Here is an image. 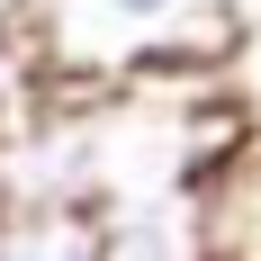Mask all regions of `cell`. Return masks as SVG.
I'll list each match as a JSON object with an SVG mask.
<instances>
[{
  "mask_svg": "<svg viewBox=\"0 0 261 261\" xmlns=\"http://www.w3.org/2000/svg\"><path fill=\"white\" fill-rule=\"evenodd\" d=\"M243 18H261V0H243Z\"/></svg>",
  "mask_w": 261,
  "mask_h": 261,
  "instance_id": "6",
  "label": "cell"
},
{
  "mask_svg": "<svg viewBox=\"0 0 261 261\" xmlns=\"http://www.w3.org/2000/svg\"><path fill=\"white\" fill-rule=\"evenodd\" d=\"M0 261H99V207H0Z\"/></svg>",
  "mask_w": 261,
  "mask_h": 261,
  "instance_id": "3",
  "label": "cell"
},
{
  "mask_svg": "<svg viewBox=\"0 0 261 261\" xmlns=\"http://www.w3.org/2000/svg\"><path fill=\"white\" fill-rule=\"evenodd\" d=\"M99 261H216V225L198 189H135L99 207Z\"/></svg>",
  "mask_w": 261,
  "mask_h": 261,
  "instance_id": "2",
  "label": "cell"
},
{
  "mask_svg": "<svg viewBox=\"0 0 261 261\" xmlns=\"http://www.w3.org/2000/svg\"><path fill=\"white\" fill-rule=\"evenodd\" d=\"M54 81L117 90V81H225L252 18L243 0H45L36 18Z\"/></svg>",
  "mask_w": 261,
  "mask_h": 261,
  "instance_id": "1",
  "label": "cell"
},
{
  "mask_svg": "<svg viewBox=\"0 0 261 261\" xmlns=\"http://www.w3.org/2000/svg\"><path fill=\"white\" fill-rule=\"evenodd\" d=\"M36 18H45V0H0V36H36Z\"/></svg>",
  "mask_w": 261,
  "mask_h": 261,
  "instance_id": "5",
  "label": "cell"
},
{
  "mask_svg": "<svg viewBox=\"0 0 261 261\" xmlns=\"http://www.w3.org/2000/svg\"><path fill=\"white\" fill-rule=\"evenodd\" d=\"M207 225H216V261H261V126L234 153V171L207 189Z\"/></svg>",
  "mask_w": 261,
  "mask_h": 261,
  "instance_id": "4",
  "label": "cell"
}]
</instances>
